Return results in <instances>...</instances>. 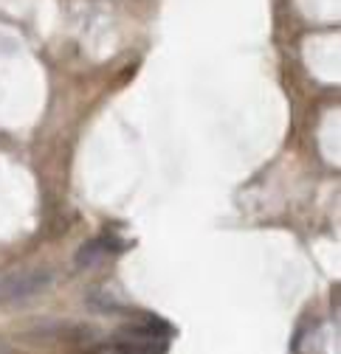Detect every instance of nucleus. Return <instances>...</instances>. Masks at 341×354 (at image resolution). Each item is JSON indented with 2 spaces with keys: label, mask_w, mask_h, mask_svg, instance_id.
Returning a JSON list of instances; mask_svg holds the SVG:
<instances>
[{
  "label": "nucleus",
  "mask_w": 341,
  "mask_h": 354,
  "mask_svg": "<svg viewBox=\"0 0 341 354\" xmlns=\"http://www.w3.org/2000/svg\"><path fill=\"white\" fill-rule=\"evenodd\" d=\"M169 332L173 329H169L161 318H144L136 326L121 329L110 348L116 354H164Z\"/></svg>",
  "instance_id": "nucleus-1"
},
{
  "label": "nucleus",
  "mask_w": 341,
  "mask_h": 354,
  "mask_svg": "<svg viewBox=\"0 0 341 354\" xmlns=\"http://www.w3.org/2000/svg\"><path fill=\"white\" fill-rule=\"evenodd\" d=\"M51 273L49 270H15L0 276V304L9 301H26L40 295L42 290H49Z\"/></svg>",
  "instance_id": "nucleus-2"
},
{
  "label": "nucleus",
  "mask_w": 341,
  "mask_h": 354,
  "mask_svg": "<svg viewBox=\"0 0 341 354\" xmlns=\"http://www.w3.org/2000/svg\"><path fill=\"white\" fill-rule=\"evenodd\" d=\"M110 239H94V242H85L82 250L76 253V264L79 268H94V264H99L107 253H110Z\"/></svg>",
  "instance_id": "nucleus-3"
}]
</instances>
